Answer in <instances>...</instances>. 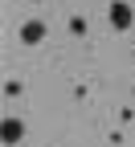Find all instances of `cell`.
Here are the masks:
<instances>
[{
    "label": "cell",
    "mask_w": 135,
    "mask_h": 147,
    "mask_svg": "<svg viewBox=\"0 0 135 147\" xmlns=\"http://www.w3.org/2000/svg\"><path fill=\"white\" fill-rule=\"evenodd\" d=\"M0 139H4L8 147L21 143V139H25V123H21V119H4V123H0Z\"/></svg>",
    "instance_id": "obj_3"
},
{
    "label": "cell",
    "mask_w": 135,
    "mask_h": 147,
    "mask_svg": "<svg viewBox=\"0 0 135 147\" xmlns=\"http://www.w3.org/2000/svg\"><path fill=\"white\" fill-rule=\"evenodd\" d=\"M107 21H111V29H119V33H123V29L135 25V8L127 4V0H115V4L107 8Z\"/></svg>",
    "instance_id": "obj_1"
},
{
    "label": "cell",
    "mask_w": 135,
    "mask_h": 147,
    "mask_svg": "<svg viewBox=\"0 0 135 147\" xmlns=\"http://www.w3.org/2000/svg\"><path fill=\"white\" fill-rule=\"evenodd\" d=\"M70 33H74V37H86V21H82V16H74V21H70Z\"/></svg>",
    "instance_id": "obj_4"
},
{
    "label": "cell",
    "mask_w": 135,
    "mask_h": 147,
    "mask_svg": "<svg viewBox=\"0 0 135 147\" xmlns=\"http://www.w3.org/2000/svg\"><path fill=\"white\" fill-rule=\"evenodd\" d=\"M45 37H49L45 21H25V25H21V41H25V45H41Z\"/></svg>",
    "instance_id": "obj_2"
}]
</instances>
